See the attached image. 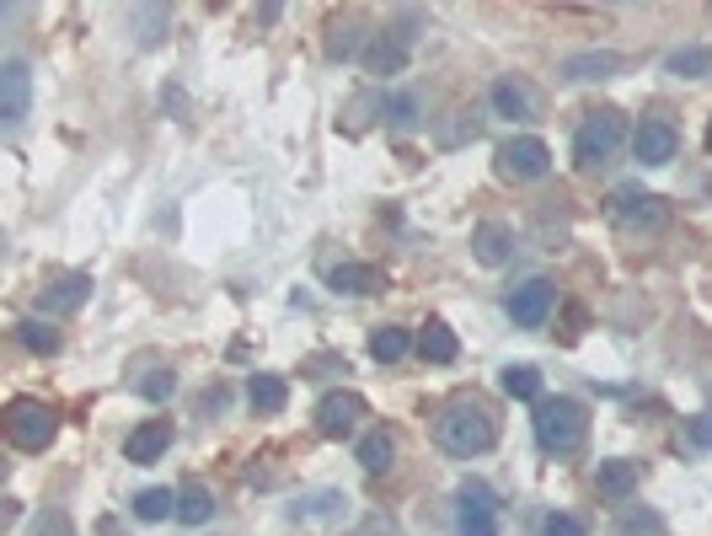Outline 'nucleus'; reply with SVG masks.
Listing matches in <instances>:
<instances>
[{
	"label": "nucleus",
	"mask_w": 712,
	"mask_h": 536,
	"mask_svg": "<svg viewBox=\"0 0 712 536\" xmlns=\"http://www.w3.org/2000/svg\"><path fill=\"white\" fill-rule=\"evenodd\" d=\"M381 124H386L391 134H413L423 124V92H418V86L386 92V97H381Z\"/></svg>",
	"instance_id": "14"
},
{
	"label": "nucleus",
	"mask_w": 712,
	"mask_h": 536,
	"mask_svg": "<svg viewBox=\"0 0 712 536\" xmlns=\"http://www.w3.org/2000/svg\"><path fill=\"white\" fill-rule=\"evenodd\" d=\"M504 526V504L482 477H466L455 488V536H499Z\"/></svg>",
	"instance_id": "4"
},
{
	"label": "nucleus",
	"mask_w": 712,
	"mask_h": 536,
	"mask_svg": "<svg viewBox=\"0 0 712 536\" xmlns=\"http://www.w3.org/2000/svg\"><path fill=\"white\" fill-rule=\"evenodd\" d=\"M547 172H552V150H547V139H536V134H515V139L499 145V178H510V183H541Z\"/></svg>",
	"instance_id": "6"
},
{
	"label": "nucleus",
	"mask_w": 712,
	"mask_h": 536,
	"mask_svg": "<svg viewBox=\"0 0 712 536\" xmlns=\"http://www.w3.org/2000/svg\"><path fill=\"white\" fill-rule=\"evenodd\" d=\"M418 354H423V365H451L455 354H461V343L445 322H429L423 333H418Z\"/></svg>",
	"instance_id": "24"
},
{
	"label": "nucleus",
	"mask_w": 712,
	"mask_h": 536,
	"mask_svg": "<svg viewBox=\"0 0 712 536\" xmlns=\"http://www.w3.org/2000/svg\"><path fill=\"white\" fill-rule=\"evenodd\" d=\"M622 70V54H611V49H584V54H568L557 75L563 81H605V75H616Z\"/></svg>",
	"instance_id": "19"
},
{
	"label": "nucleus",
	"mask_w": 712,
	"mask_h": 536,
	"mask_svg": "<svg viewBox=\"0 0 712 536\" xmlns=\"http://www.w3.org/2000/svg\"><path fill=\"white\" fill-rule=\"evenodd\" d=\"M407 343H413V338L402 333V328H376V333H370V354H376V360H381V365H396V360H402V354H407Z\"/></svg>",
	"instance_id": "32"
},
{
	"label": "nucleus",
	"mask_w": 712,
	"mask_h": 536,
	"mask_svg": "<svg viewBox=\"0 0 712 536\" xmlns=\"http://www.w3.org/2000/svg\"><path fill=\"white\" fill-rule=\"evenodd\" d=\"M664 70H670V75H680V81H702V75H712V49H702V44L675 49V54L664 60Z\"/></svg>",
	"instance_id": "28"
},
{
	"label": "nucleus",
	"mask_w": 712,
	"mask_h": 536,
	"mask_svg": "<svg viewBox=\"0 0 712 536\" xmlns=\"http://www.w3.org/2000/svg\"><path fill=\"white\" fill-rule=\"evenodd\" d=\"M348 510V494L343 488H311L290 504V521H337Z\"/></svg>",
	"instance_id": "18"
},
{
	"label": "nucleus",
	"mask_w": 712,
	"mask_h": 536,
	"mask_svg": "<svg viewBox=\"0 0 712 536\" xmlns=\"http://www.w3.org/2000/svg\"><path fill=\"white\" fill-rule=\"evenodd\" d=\"M86 295H91V279H86V273H65V279H54V284L38 295V306H44L49 317H65L75 306H86Z\"/></svg>",
	"instance_id": "20"
},
{
	"label": "nucleus",
	"mask_w": 712,
	"mask_h": 536,
	"mask_svg": "<svg viewBox=\"0 0 712 536\" xmlns=\"http://www.w3.org/2000/svg\"><path fill=\"white\" fill-rule=\"evenodd\" d=\"M225 402H231L225 387H209V392H204V407H209V413H225Z\"/></svg>",
	"instance_id": "40"
},
{
	"label": "nucleus",
	"mask_w": 712,
	"mask_h": 536,
	"mask_svg": "<svg viewBox=\"0 0 712 536\" xmlns=\"http://www.w3.org/2000/svg\"><path fill=\"white\" fill-rule=\"evenodd\" d=\"M622 139H627V119L616 113V108H600V113H589L574 134V161H579L584 172H594V167H605L616 150H622Z\"/></svg>",
	"instance_id": "3"
},
{
	"label": "nucleus",
	"mask_w": 712,
	"mask_h": 536,
	"mask_svg": "<svg viewBox=\"0 0 712 536\" xmlns=\"http://www.w3.org/2000/svg\"><path fill=\"white\" fill-rule=\"evenodd\" d=\"M482 134V119L477 113H455L451 130H440V145H461V139H477Z\"/></svg>",
	"instance_id": "35"
},
{
	"label": "nucleus",
	"mask_w": 712,
	"mask_h": 536,
	"mask_svg": "<svg viewBox=\"0 0 712 536\" xmlns=\"http://www.w3.org/2000/svg\"><path fill=\"white\" fill-rule=\"evenodd\" d=\"M97 536H124V532H119V521H113V515H102V521H97Z\"/></svg>",
	"instance_id": "41"
},
{
	"label": "nucleus",
	"mask_w": 712,
	"mask_h": 536,
	"mask_svg": "<svg viewBox=\"0 0 712 536\" xmlns=\"http://www.w3.org/2000/svg\"><path fill=\"white\" fill-rule=\"evenodd\" d=\"M541 536H589L579 515H568V510H552L547 521H541Z\"/></svg>",
	"instance_id": "33"
},
{
	"label": "nucleus",
	"mask_w": 712,
	"mask_h": 536,
	"mask_svg": "<svg viewBox=\"0 0 712 536\" xmlns=\"http://www.w3.org/2000/svg\"><path fill=\"white\" fill-rule=\"evenodd\" d=\"M376 284H381V273H376L370 264L327 268V290H337V295H376Z\"/></svg>",
	"instance_id": "22"
},
{
	"label": "nucleus",
	"mask_w": 712,
	"mask_h": 536,
	"mask_svg": "<svg viewBox=\"0 0 712 536\" xmlns=\"http://www.w3.org/2000/svg\"><path fill=\"white\" fill-rule=\"evenodd\" d=\"M594 494H600L605 504H627V499L638 494V462H622V456L600 462V472H594Z\"/></svg>",
	"instance_id": "16"
},
{
	"label": "nucleus",
	"mask_w": 712,
	"mask_h": 536,
	"mask_svg": "<svg viewBox=\"0 0 712 536\" xmlns=\"http://www.w3.org/2000/svg\"><path fill=\"white\" fill-rule=\"evenodd\" d=\"M471 253H477V264L482 268H504L515 258V231L499 226V220H482V226L471 231Z\"/></svg>",
	"instance_id": "15"
},
{
	"label": "nucleus",
	"mask_w": 712,
	"mask_h": 536,
	"mask_svg": "<svg viewBox=\"0 0 712 536\" xmlns=\"http://www.w3.org/2000/svg\"><path fill=\"white\" fill-rule=\"evenodd\" d=\"M488 102H493V113H499V119H510V124H530V119L541 113L536 92H530L519 75H499V81H493V92H488Z\"/></svg>",
	"instance_id": "11"
},
{
	"label": "nucleus",
	"mask_w": 712,
	"mask_h": 536,
	"mask_svg": "<svg viewBox=\"0 0 712 536\" xmlns=\"http://www.w3.org/2000/svg\"><path fill=\"white\" fill-rule=\"evenodd\" d=\"M354 456H359V467L370 472V477H381V472H391V462H396V435H391V429H365Z\"/></svg>",
	"instance_id": "21"
},
{
	"label": "nucleus",
	"mask_w": 712,
	"mask_h": 536,
	"mask_svg": "<svg viewBox=\"0 0 712 536\" xmlns=\"http://www.w3.org/2000/svg\"><path fill=\"white\" fill-rule=\"evenodd\" d=\"M134 515H139V521H167V515H177V494H172V488H145V494L134 499Z\"/></svg>",
	"instance_id": "31"
},
{
	"label": "nucleus",
	"mask_w": 712,
	"mask_h": 536,
	"mask_svg": "<svg viewBox=\"0 0 712 536\" xmlns=\"http://www.w3.org/2000/svg\"><path fill=\"white\" fill-rule=\"evenodd\" d=\"M33 536H75V521H70L65 510H44L33 521Z\"/></svg>",
	"instance_id": "36"
},
{
	"label": "nucleus",
	"mask_w": 712,
	"mask_h": 536,
	"mask_svg": "<svg viewBox=\"0 0 712 536\" xmlns=\"http://www.w3.org/2000/svg\"><path fill=\"white\" fill-rule=\"evenodd\" d=\"M167 22H172V16H167V11H156V5H150V11H134L139 44H161V27H167Z\"/></svg>",
	"instance_id": "34"
},
{
	"label": "nucleus",
	"mask_w": 712,
	"mask_h": 536,
	"mask_svg": "<svg viewBox=\"0 0 712 536\" xmlns=\"http://www.w3.org/2000/svg\"><path fill=\"white\" fill-rule=\"evenodd\" d=\"M167 446H172V424H167V418H145L139 429H130L124 456H130L134 467H150V462H161V456H167Z\"/></svg>",
	"instance_id": "13"
},
{
	"label": "nucleus",
	"mask_w": 712,
	"mask_h": 536,
	"mask_svg": "<svg viewBox=\"0 0 712 536\" xmlns=\"http://www.w3.org/2000/svg\"><path fill=\"white\" fill-rule=\"evenodd\" d=\"M611 536H664V515H659V510H648V504H627Z\"/></svg>",
	"instance_id": "29"
},
{
	"label": "nucleus",
	"mask_w": 712,
	"mask_h": 536,
	"mask_svg": "<svg viewBox=\"0 0 712 536\" xmlns=\"http://www.w3.org/2000/svg\"><path fill=\"white\" fill-rule=\"evenodd\" d=\"M209 515H214V494H209L204 483H183V488H177V521H183V526H204Z\"/></svg>",
	"instance_id": "25"
},
{
	"label": "nucleus",
	"mask_w": 712,
	"mask_h": 536,
	"mask_svg": "<svg viewBox=\"0 0 712 536\" xmlns=\"http://www.w3.org/2000/svg\"><path fill=\"white\" fill-rule=\"evenodd\" d=\"M27 108H33V70L22 65V60H5L0 65V124L22 130Z\"/></svg>",
	"instance_id": "10"
},
{
	"label": "nucleus",
	"mask_w": 712,
	"mask_h": 536,
	"mask_svg": "<svg viewBox=\"0 0 712 536\" xmlns=\"http://www.w3.org/2000/svg\"><path fill=\"white\" fill-rule=\"evenodd\" d=\"M675 150H680V134H675V124H664V119H643L638 134H633V156H638L643 167H670Z\"/></svg>",
	"instance_id": "12"
},
{
	"label": "nucleus",
	"mask_w": 712,
	"mask_h": 536,
	"mask_svg": "<svg viewBox=\"0 0 712 536\" xmlns=\"http://www.w3.org/2000/svg\"><path fill=\"white\" fill-rule=\"evenodd\" d=\"M708 150H712V124H708Z\"/></svg>",
	"instance_id": "42"
},
{
	"label": "nucleus",
	"mask_w": 712,
	"mask_h": 536,
	"mask_svg": "<svg viewBox=\"0 0 712 536\" xmlns=\"http://www.w3.org/2000/svg\"><path fill=\"white\" fill-rule=\"evenodd\" d=\"M370 418V402L359 398V392H327L317 402V435L322 440H348V435H359V424Z\"/></svg>",
	"instance_id": "7"
},
{
	"label": "nucleus",
	"mask_w": 712,
	"mask_h": 536,
	"mask_svg": "<svg viewBox=\"0 0 712 536\" xmlns=\"http://www.w3.org/2000/svg\"><path fill=\"white\" fill-rule=\"evenodd\" d=\"M370 44H365V27L348 16V22H332L327 27V60H354V54H365Z\"/></svg>",
	"instance_id": "23"
},
{
	"label": "nucleus",
	"mask_w": 712,
	"mask_h": 536,
	"mask_svg": "<svg viewBox=\"0 0 712 536\" xmlns=\"http://www.w3.org/2000/svg\"><path fill=\"white\" fill-rule=\"evenodd\" d=\"M611 220L622 226V231H664V220H670V209H664V199L659 194H643V188H616L611 194Z\"/></svg>",
	"instance_id": "8"
},
{
	"label": "nucleus",
	"mask_w": 712,
	"mask_h": 536,
	"mask_svg": "<svg viewBox=\"0 0 712 536\" xmlns=\"http://www.w3.org/2000/svg\"><path fill=\"white\" fill-rule=\"evenodd\" d=\"M434 440L451 456H482V451L499 446V418L482 398H451L434 418Z\"/></svg>",
	"instance_id": "1"
},
{
	"label": "nucleus",
	"mask_w": 712,
	"mask_h": 536,
	"mask_svg": "<svg viewBox=\"0 0 712 536\" xmlns=\"http://www.w3.org/2000/svg\"><path fill=\"white\" fill-rule=\"evenodd\" d=\"M16 338H22V349H33V354H60V328L44 322V317L16 322Z\"/></svg>",
	"instance_id": "30"
},
{
	"label": "nucleus",
	"mask_w": 712,
	"mask_h": 536,
	"mask_svg": "<svg viewBox=\"0 0 712 536\" xmlns=\"http://www.w3.org/2000/svg\"><path fill=\"white\" fill-rule=\"evenodd\" d=\"M370 75H402L407 70V44L396 33H370V49L359 54Z\"/></svg>",
	"instance_id": "17"
},
{
	"label": "nucleus",
	"mask_w": 712,
	"mask_h": 536,
	"mask_svg": "<svg viewBox=\"0 0 712 536\" xmlns=\"http://www.w3.org/2000/svg\"><path fill=\"white\" fill-rule=\"evenodd\" d=\"M499 387L515 402H541V370H536V365H504V370H499Z\"/></svg>",
	"instance_id": "26"
},
{
	"label": "nucleus",
	"mask_w": 712,
	"mask_h": 536,
	"mask_svg": "<svg viewBox=\"0 0 712 536\" xmlns=\"http://www.w3.org/2000/svg\"><path fill=\"white\" fill-rule=\"evenodd\" d=\"M686 440L702 446V451H712V418H691V424H686Z\"/></svg>",
	"instance_id": "38"
},
{
	"label": "nucleus",
	"mask_w": 712,
	"mask_h": 536,
	"mask_svg": "<svg viewBox=\"0 0 712 536\" xmlns=\"http://www.w3.org/2000/svg\"><path fill=\"white\" fill-rule=\"evenodd\" d=\"M530 429H536V446L547 456H574L584 446V435H589V413H584L579 398H541Z\"/></svg>",
	"instance_id": "2"
},
{
	"label": "nucleus",
	"mask_w": 712,
	"mask_h": 536,
	"mask_svg": "<svg viewBox=\"0 0 712 536\" xmlns=\"http://www.w3.org/2000/svg\"><path fill=\"white\" fill-rule=\"evenodd\" d=\"M247 402H253L258 413H284V402H290L284 376H253V381H247Z\"/></svg>",
	"instance_id": "27"
},
{
	"label": "nucleus",
	"mask_w": 712,
	"mask_h": 536,
	"mask_svg": "<svg viewBox=\"0 0 712 536\" xmlns=\"http://www.w3.org/2000/svg\"><path fill=\"white\" fill-rule=\"evenodd\" d=\"M343 536H396V532H391V521L376 515V521H365V526H354V532H343Z\"/></svg>",
	"instance_id": "39"
},
{
	"label": "nucleus",
	"mask_w": 712,
	"mask_h": 536,
	"mask_svg": "<svg viewBox=\"0 0 712 536\" xmlns=\"http://www.w3.org/2000/svg\"><path fill=\"white\" fill-rule=\"evenodd\" d=\"M172 387H177V376H172V370H150V381H139V398L167 402V398H172Z\"/></svg>",
	"instance_id": "37"
},
{
	"label": "nucleus",
	"mask_w": 712,
	"mask_h": 536,
	"mask_svg": "<svg viewBox=\"0 0 712 536\" xmlns=\"http://www.w3.org/2000/svg\"><path fill=\"white\" fill-rule=\"evenodd\" d=\"M510 317H515V328H541L547 317H552V306H557V284L547 279V273H530V279H519L515 290H510Z\"/></svg>",
	"instance_id": "9"
},
{
	"label": "nucleus",
	"mask_w": 712,
	"mask_h": 536,
	"mask_svg": "<svg viewBox=\"0 0 712 536\" xmlns=\"http://www.w3.org/2000/svg\"><path fill=\"white\" fill-rule=\"evenodd\" d=\"M5 435H11L16 451H44L60 435V413L38 398H16L5 407Z\"/></svg>",
	"instance_id": "5"
}]
</instances>
